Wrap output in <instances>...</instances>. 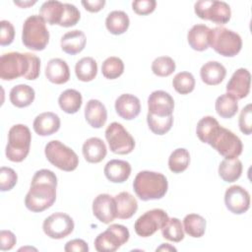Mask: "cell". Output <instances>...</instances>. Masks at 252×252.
I'll return each instance as SVG.
<instances>
[{"instance_id": "obj_1", "label": "cell", "mask_w": 252, "mask_h": 252, "mask_svg": "<svg viewBox=\"0 0 252 252\" xmlns=\"http://www.w3.org/2000/svg\"><path fill=\"white\" fill-rule=\"evenodd\" d=\"M57 177L49 169L37 170L32 179L31 187L25 198L26 208L40 213L50 208L56 200Z\"/></svg>"}, {"instance_id": "obj_2", "label": "cell", "mask_w": 252, "mask_h": 252, "mask_svg": "<svg viewBox=\"0 0 252 252\" xmlns=\"http://www.w3.org/2000/svg\"><path fill=\"white\" fill-rule=\"evenodd\" d=\"M166 177L159 172L143 170L137 173L133 181V189L142 201L161 199L167 192Z\"/></svg>"}, {"instance_id": "obj_3", "label": "cell", "mask_w": 252, "mask_h": 252, "mask_svg": "<svg viewBox=\"0 0 252 252\" xmlns=\"http://www.w3.org/2000/svg\"><path fill=\"white\" fill-rule=\"evenodd\" d=\"M22 41L26 47L34 51L43 50L49 41V32L45 21L39 15H32L23 25Z\"/></svg>"}, {"instance_id": "obj_4", "label": "cell", "mask_w": 252, "mask_h": 252, "mask_svg": "<svg viewBox=\"0 0 252 252\" xmlns=\"http://www.w3.org/2000/svg\"><path fill=\"white\" fill-rule=\"evenodd\" d=\"M32 134L28 126L16 124L8 132V143L5 154L9 160L14 162L23 161L30 153Z\"/></svg>"}, {"instance_id": "obj_5", "label": "cell", "mask_w": 252, "mask_h": 252, "mask_svg": "<svg viewBox=\"0 0 252 252\" xmlns=\"http://www.w3.org/2000/svg\"><path fill=\"white\" fill-rule=\"evenodd\" d=\"M210 46L224 57L237 55L242 47L240 35L224 27H216L210 32Z\"/></svg>"}, {"instance_id": "obj_6", "label": "cell", "mask_w": 252, "mask_h": 252, "mask_svg": "<svg viewBox=\"0 0 252 252\" xmlns=\"http://www.w3.org/2000/svg\"><path fill=\"white\" fill-rule=\"evenodd\" d=\"M44 154L47 160L61 170L73 171L79 165L77 154L58 140L48 142L44 148Z\"/></svg>"}, {"instance_id": "obj_7", "label": "cell", "mask_w": 252, "mask_h": 252, "mask_svg": "<svg viewBox=\"0 0 252 252\" xmlns=\"http://www.w3.org/2000/svg\"><path fill=\"white\" fill-rule=\"evenodd\" d=\"M209 145L225 158H238L243 150L239 137L222 126H220L212 136Z\"/></svg>"}, {"instance_id": "obj_8", "label": "cell", "mask_w": 252, "mask_h": 252, "mask_svg": "<svg viewBox=\"0 0 252 252\" xmlns=\"http://www.w3.org/2000/svg\"><path fill=\"white\" fill-rule=\"evenodd\" d=\"M30 69L28 52H8L0 57V78L4 81H12L24 77Z\"/></svg>"}, {"instance_id": "obj_9", "label": "cell", "mask_w": 252, "mask_h": 252, "mask_svg": "<svg viewBox=\"0 0 252 252\" xmlns=\"http://www.w3.org/2000/svg\"><path fill=\"white\" fill-rule=\"evenodd\" d=\"M195 14L202 20H209L218 25L226 24L231 17L229 5L218 0H200L194 5Z\"/></svg>"}, {"instance_id": "obj_10", "label": "cell", "mask_w": 252, "mask_h": 252, "mask_svg": "<svg viewBox=\"0 0 252 252\" xmlns=\"http://www.w3.org/2000/svg\"><path fill=\"white\" fill-rule=\"evenodd\" d=\"M130 237L128 228L122 224H110L94 239V247L98 252H114L125 244Z\"/></svg>"}, {"instance_id": "obj_11", "label": "cell", "mask_w": 252, "mask_h": 252, "mask_svg": "<svg viewBox=\"0 0 252 252\" xmlns=\"http://www.w3.org/2000/svg\"><path fill=\"white\" fill-rule=\"evenodd\" d=\"M105 139L112 153L117 155L130 154L135 148V140L118 122L110 123L105 130Z\"/></svg>"}, {"instance_id": "obj_12", "label": "cell", "mask_w": 252, "mask_h": 252, "mask_svg": "<svg viewBox=\"0 0 252 252\" xmlns=\"http://www.w3.org/2000/svg\"><path fill=\"white\" fill-rule=\"evenodd\" d=\"M168 219V215L161 209L147 211L135 221V232L141 237L152 236L165 224Z\"/></svg>"}, {"instance_id": "obj_13", "label": "cell", "mask_w": 252, "mask_h": 252, "mask_svg": "<svg viewBox=\"0 0 252 252\" xmlns=\"http://www.w3.org/2000/svg\"><path fill=\"white\" fill-rule=\"evenodd\" d=\"M73 219L65 213H54L47 217L42 223L43 232L52 239H62L74 230Z\"/></svg>"}, {"instance_id": "obj_14", "label": "cell", "mask_w": 252, "mask_h": 252, "mask_svg": "<svg viewBox=\"0 0 252 252\" xmlns=\"http://www.w3.org/2000/svg\"><path fill=\"white\" fill-rule=\"evenodd\" d=\"M224 204L232 214L242 215L250 208V194L243 187L232 185L225 190Z\"/></svg>"}, {"instance_id": "obj_15", "label": "cell", "mask_w": 252, "mask_h": 252, "mask_svg": "<svg viewBox=\"0 0 252 252\" xmlns=\"http://www.w3.org/2000/svg\"><path fill=\"white\" fill-rule=\"evenodd\" d=\"M174 99L166 92L158 90L153 92L148 97V113L156 116L165 117L172 115Z\"/></svg>"}, {"instance_id": "obj_16", "label": "cell", "mask_w": 252, "mask_h": 252, "mask_svg": "<svg viewBox=\"0 0 252 252\" xmlns=\"http://www.w3.org/2000/svg\"><path fill=\"white\" fill-rule=\"evenodd\" d=\"M93 213L102 223H110L116 218V203L109 194H99L93 201Z\"/></svg>"}, {"instance_id": "obj_17", "label": "cell", "mask_w": 252, "mask_h": 252, "mask_svg": "<svg viewBox=\"0 0 252 252\" xmlns=\"http://www.w3.org/2000/svg\"><path fill=\"white\" fill-rule=\"evenodd\" d=\"M251 76L247 69H237L226 84V93L234 96L236 99L246 97L250 92Z\"/></svg>"}, {"instance_id": "obj_18", "label": "cell", "mask_w": 252, "mask_h": 252, "mask_svg": "<svg viewBox=\"0 0 252 252\" xmlns=\"http://www.w3.org/2000/svg\"><path fill=\"white\" fill-rule=\"evenodd\" d=\"M116 113L125 120L136 118L141 111L140 99L131 94H123L115 100Z\"/></svg>"}, {"instance_id": "obj_19", "label": "cell", "mask_w": 252, "mask_h": 252, "mask_svg": "<svg viewBox=\"0 0 252 252\" xmlns=\"http://www.w3.org/2000/svg\"><path fill=\"white\" fill-rule=\"evenodd\" d=\"M60 118L54 112H42L33 120V130L39 136H49L56 133L60 128Z\"/></svg>"}, {"instance_id": "obj_20", "label": "cell", "mask_w": 252, "mask_h": 252, "mask_svg": "<svg viewBox=\"0 0 252 252\" xmlns=\"http://www.w3.org/2000/svg\"><path fill=\"white\" fill-rule=\"evenodd\" d=\"M47 80L56 85H62L70 79V69L66 61L61 58L50 59L45 67Z\"/></svg>"}, {"instance_id": "obj_21", "label": "cell", "mask_w": 252, "mask_h": 252, "mask_svg": "<svg viewBox=\"0 0 252 252\" xmlns=\"http://www.w3.org/2000/svg\"><path fill=\"white\" fill-rule=\"evenodd\" d=\"M85 118L93 128H101L107 120V110L98 99H90L85 107Z\"/></svg>"}, {"instance_id": "obj_22", "label": "cell", "mask_w": 252, "mask_h": 252, "mask_svg": "<svg viewBox=\"0 0 252 252\" xmlns=\"http://www.w3.org/2000/svg\"><path fill=\"white\" fill-rule=\"evenodd\" d=\"M103 172L110 182L122 183L129 178L131 174V165L126 160L111 159L105 164Z\"/></svg>"}, {"instance_id": "obj_23", "label": "cell", "mask_w": 252, "mask_h": 252, "mask_svg": "<svg viewBox=\"0 0 252 252\" xmlns=\"http://www.w3.org/2000/svg\"><path fill=\"white\" fill-rule=\"evenodd\" d=\"M85 159L90 163H98L106 156L107 149L104 142L96 137L89 138L85 141L82 148Z\"/></svg>"}, {"instance_id": "obj_24", "label": "cell", "mask_w": 252, "mask_h": 252, "mask_svg": "<svg viewBox=\"0 0 252 252\" xmlns=\"http://www.w3.org/2000/svg\"><path fill=\"white\" fill-rule=\"evenodd\" d=\"M211 29L206 25H194L187 33V40L190 47L196 51H204L210 46Z\"/></svg>"}, {"instance_id": "obj_25", "label": "cell", "mask_w": 252, "mask_h": 252, "mask_svg": "<svg viewBox=\"0 0 252 252\" xmlns=\"http://www.w3.org/2000/svg\"><path fill=\"white\" fill-rule=\"evenodd\" d=\"M86 42L87 38L85 33L80 30H74L63 34L60 40V45L65 53L75 55L83 51Z\"/></svg>"}, {"instance_id": "obj_26", "label": "cell", "mask_w": 252, "mask_h": 252, "mask_svg": "<svg viewBox=\"0 0 252 252\" xmlns=\"http://www.w3.org/2000/svg\"><path fill=\"white\" fill-rule=\"evenodd\" d=\"M226 75L225 67L218 61H209L205 63L200 70L202 81L209 86H217L220 84Z\"/></svg>"}, {"instance_id": "obj_27", "label": "cell", "mask_w": 252, "mask_h": 252, "mask_svg": "<svg viewBox=\"0 0 252 252\" xmlns=\"http://www.w3.org/2000/svg\"><path fill=\"white\" fill-rule=\"evenodd\" d=\"M114 200L116 203V218L118 219L128 220L138 210V202L129 192H120L114 196Z\"/></svg>"}, {"instance_id": "obj_28", "label": "cell", "mask_w": 252, "mask_h": 252, "mask_svg": "<svg viewBox=\"0 0 252 252\" xmlns=\"http://www.w3.org/2000/svg\"><path fill=\"white\" fill-rule=\"evenodd\" d=\"M34 90L29 85L20 84L13 87L10 91V101L16 107L23 108L31 105L34 100Z\"/></svg>"}, {"instance_id": "obj_29", "label": "cell", "mask_w": 252, "mask_h": 252, "mask_svg": "<svg viewBox=\"0 0 252 252\" xmlns=\"http://www.w3.org/2000/svg\"><path fill=\"white\" fill-rule=\"evenodd\" d=\"M64 14V4L60 1L50 0L44 2L39 8V16L49 25L60 24Z\"/></svg>"}, {"instance_id": "obj_30", "label": "cell", "mask_w": 252, "mask_h": 252, "mask_svg": "<svg viewBox=\"0 0 252 252\" xmlns=\"http://www.w3.org/2000/svg\"><path fill=\"white\" fill-rule=\"evenodd\" d=\"M58 103L64 112L74 114L80 110L83 103V97L81 93L77 90L68 89L61 93L58 98Z\"/></svg>"}, {"instance_id": "obj_31", "label": "cell", "mask_w": 252, "mask_h": 252, "mask_svg": "<svg viewBox=\"0 0 252 252\" xmlns=\"http://www.w3.org/2000/svg\"><path fill=\"white\" fill-rule=\"evenodd\" d=\"M130 25V20L128 15L123 11H112L105 19V27L107 31L115 35L124 33Z\"/></svg>"}, {"instance_id": "obj_32", "label": "cell", "mask_w": 252, "mask_h": 252, "mask_svg": "<svg viewBox=\"0 0 252 252\" xmlns=\"http://www.w3.org/2000/svg\"><path fill=\"white\" fill-rule=\"evenodd\" d=\"M242 173V162L237 158H224L219 165V175L228 183L236 181Z\"/></svg>"}, {"instance_id": "obj_33", "label": "cell", "mask_w": 252, "mask_h": 252, "mask_svg": "<svg viewBox=\"0 0 252 252\" xmlns=\"http://www.w3.org/2000/svg\"><path fill=\"white\" fill-rule=\"evenodd\" d=\"M215 108L217 113L225 119L233 117L238 111L237 99L231 94L225 93L216 99Z\"/></svg>"}, {"instance_id": "obj_34", "label": "cell", "mask_w": 252, "mask_h": 252, "mask_svg": "<svg viewBox=\"0 0 252 252\" xmlns=\"http://www.w3.org/2000/svg\"><path fill=\"white\" fill-rule=\"evenodd\" d=\"M75 74L82 82L93 81L97 74V63L93 57H83L75 66Z\"/></svg>"}, {"instance_id": "obj_35", "label": "cell", "mask_w": 252, "mask_h": 252, "mask_svg": "<svg viewBox=\"0 0 252 252\" xmlns=\"http://www.w3.org/2000/svg\"><path fill=\"white\" fill-rule=\"evenodd\" d=\"M206 220L198 214H189L183 219V229L191 237L199 238L205 234Z\"/></svg>"}, {"instance_id": "obj_36", "label": "cell", "mask_w": 252, "mask_h": 252, "mask_svg": "<svg viewBox=\"0 0 252 252\" xmlns=\"http://www.w3.org/2000/svg\"><path fill=\"white\" fill-rule=\"evenodd\" d=\"M220 126V123L215 117L204 116L197 123L196 134L201 142L209 144L212 136L216 133Z\"/></svg>"}, {"instance_id": "obj_37", "label": "cell", "mask_w": 252, "mask_h": 252, "mask_svg": "<svg viewBox=\"0 0 252 252\" xmlns=\"http://www.w3.org/2000/svg\"><path fill=\"white\" fill-rule=\"evenodd\" d=\"M190 163V154L184 148L175 149L168 158V167L173 173H181Z\"/></svg>"}, {"instance_id": "obj_38", "label": "cell", "mask_w": 252, "mask_h": 252, "mask_svg": "<svg viewBox=\"0 0 252 252\" xmlns=\"http://www.w3.org/2000/svg\"><path fill=\"white\" fill-rule=\"evenodd\" d=\"M162 237L173 242H180L184 238L183 225L177 218L168 219L165 224L160 228Z\"/></svg>"}, {"instance_id": "obj_39", "label": "cell", "mask_w": 252, "mask_h": 252, "mask_svg": "<svg viewBox=\"0 0 252 252\" xmlns=\"http://www.w3.org/2000/svg\"><path fill=\"white\" fill-rule=\"evenodd\" d=\"M147 123L150 130L156 135H163L167 133L173 124V116H156L151 113L147 114Z\"/></svg>"}, {"instance_id": "obj_40", "label": "cell", "mask_w": 252, "mask_h": 252, "mask_svg": "<svg viewBox=\"0 0 252 252\" xmlns=\"http://www.w3.org/2000/svg\"><path fill=\"white\" fill-rule=\"evenodd\" d=\"M124 72L123 61L116 56L106 58L101 64V73L104 78L114 80L120 77Z\"/></svg>"}, {"instance_id": "obj_41", "label": "cell", "mask_w": 252, "mask_h": 252, "mask_svg": "<svg viewBox=\"0 0 252 252\" xmlns=\"http://www.w3.org/2000/svg\"><path fill=\"white\" fill-rule=\"evenodd\" d=\"M172 86L178 94H188L195 88V78L190 72H179L174 76Z\"/></svg>"}, {"instance_id": "obj_42", "label": "cell", "mask_w": 252, "mask_h": 252, "mask_svg": "<svg viewBox=\"0 0 252 252\" xmlns=\"http://www.w3.org/2000/svg\"><path fill=\"white\" fill-rule=\"evenodd\" d=\"M174 60L169 56H159L152 63V71L158 77H168L175 71Z\"/></svg>"}, {"instance_id": "obj_43", "label": "cell", "mask_w": 252, "mask_h": 252, "mask_svg": "<svg viewBox=\"0 0 252 252\" xmlns=\"http://www.w3.org/2000/svg\"><path fill=\"white\" fill-rule=\"evenodd\" d=\"M80 18L81 13L75 5L70 3H64V14L59 26L64 28L73 27L77 25V23L80 21Z\"/></svg>"}, {"instance_id": "obj_44", "label": "cell", "mask_w": 252, "mask_h": 252, "mask_svg": "<svg viewBox=\"0 0 252 252\" xmlns=\"http://www.w3.org/2000/svg\"><path fill=\"white\" fill-rule=\"evenodd\" d=\"M17 181L18 175L13 168L6 166L0 168V190L2 192L13 189L17 184Z\"/></svg>"}, {"instance_id": "obj_45", "label": "cell", "mask_w": 252, "mask_h": 252, "mask_svg": "<svg viewBox=\"0 0 252 252\" xmlns=\"http://www.w3.org/2000/svg\"><path fill=\"white\" fill-rule=\"evenodd\" d=\"M238 125L240 131L245 135H250L252 133V111L251 103L245 105L240 111Z\"/></svg>"}, {"instance_id": "obj_46", "label": "cell", "mask_w": 252, "mask_h": 252, "mask_svg": "<svg viewBox=\"0 0 252 252\" xmlns=\"http://www.w3.org/2000/svg\"><path fill=\"white\" fill-rule=\"evenodd\" d=\"M1 32H0V44L2 46L10 45L15 37V29L13 25L6 20L0 22Z\"/></svg>"}, {"instance_id": "obj_47", "label": "cell", "mask_w": 252, "mask_h": 252, "mask_svg": "<svg viewBox=\"0 0 252 252\" xmlns=\"http://www.w3.org/2000/svg\"><path fill=\"white\" fill-rule=\"evenodd\" d=\"M157 2L155 0H136L132 2L133 11L141 16L149 15L156 9Z\"/></svg>"}, {"instance_id": "obj_48", "label": "cell", "mask_w": 252, "mask_h": 252, "mask_svg": "<svg viewBox=\"0 0 252 252\" xmlns=\"http://www.w3.org/2000/svg\"><path fill=\"white\" fill-rule=\"evenodd\" d=\"M17 242L15 234L10 230H1L0 231V249L2 251L11 250Z\"/></svg>"}, {"instance_id": "obj_49", "label": "cell", "mask_w": 252, "mask_h": 252, "mask_svg": "<svg viewBox=\"0 0 252 252\" xmlns=\"http://www.w3.org/2000/svg\"><path fill=\"white\" fill-rule=\"evenodd\" d=\"M64 250L66 252H73V251L88 252L89 251V246H88V243L85 240L76 238V239H72V240L68 241L65 244Z\"/></svg>"}, {"instance_id": "obj_50", "label": "cell", "mask_w": 252, "mask_h": 252, "mask_svg": "<svg viewBox=\"0 0 252 252\" xmlns=\"http://www.w3.org/2000/svg\"><path fill=\"white\" fill-rule=\"evenodd\" d=\"M81 3L84 6V8L91 13H96V12L100 11L103 8V6L105 5L104 0H93V1L84 0Z\"/></svg>"}, {"instance_id": "obj_51", "label": "cell", "mask_w": 252, "mask_h": 252, "mask_svg": "<svg viewBox=\"0 0 252 252\" xmlns=\"http://www.w3.org/2000/svg\"><path fill=\"white\" fill-rule=\"evenodd\" d=\"M157 251H176V248L168 243H162L158 248H157Z\"/></svg>"}, {"instance_id": "obj_52", "label": "cell", "mask_w": 252, "mask_h": 252, "mask_svg": "<svg viewBox=\"0 0 252 252\" xmlns=\"http://www.w3.org/2000/svg\"><path fill=\"white\" fill-rule=\"evenodd\" d=\"M14 3L22 8H26L28 6H32L33 4L36 3V1H24V2H20V1H14Z\"/></svg>"}]
</instances>
